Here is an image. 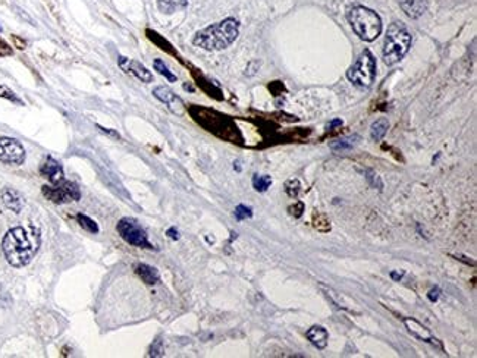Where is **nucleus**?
Segmentation results:
<instances>
[{"label":"nucleus","instance_id":"6","mask_svg":"<svg viewBox=\"0 0 477 358\" xmlns=\"http://www.w3.org/2000/svg\"><path fill=\"white\" fill-rule=\"evenodd\" d=\"M43 195L54 204H66L72 201H78L81 198V191L75 182L63 179L59 184H53V187L44 185Z\"/></svg>","mask_w":477,"mask_h":358},{"label":"nucleus","instance_id":"25","mask_svg":"<svg viewBox=\"0 0 477 358\" xmlns=\"http://www.w3.org/2000/svg\"><path fill=\"white\" fill-rule=\"evenodd\" d=\"M300 182L297 181V179H291L287 182V185H285V191H287V194L292 197V198H295L297 195H298V192H300Z\"/></svg>","mask_w":477,"mask_h":358},{"label":"nucleus","instance_id":"27","mask_svg":"<svg viewBox=\"0 0 477 358\" xmlns=\"http://www.w3.org/2000/svg\"><path fill=\"white\" fill-rule=\"evenodd\" d=\"M367 175H369V176H367V179L370 181V184H372L373 187H376V184H377V187L382 188V182L379 181V178H377V175H375V173H372V172H367Z\"/></svg>","mask_w":477,"mask_h":358},{"label":"nucleus","instance_id":"3","mask_svg":"<svg viewBox=\"0 0 477 358\" xmlns=\"http://www.w3.org/2000/svg\"><path fill=\"white\" fill-rule=\"evenodd\" d=\"M411 47V34L402 22H392L383 44V62L392 66L404 59Z\"/></svg>","mask_w":477,"mask_h":358},{"label":"nucleus","instance_id":"5","mask_svg":"<svg viewBox=\"0 0 477 358\" xmlns=\"http://www.w3.org/2000/svg\"><path fill=\"white\" fill-rule=\"evenodd\" d=\"M347 78L354 86L370 87L376 78V60L375 56L369 50H364L358 59L351 65V68L347 70Z\"/></svg>","mask_w":477,"mask_h":358},{"label":"nucleus","instance_id":"33","mask_svg":"<svg viewBox=\"0 0 477 358\" xmlns=\"http://www.w3.org/2000/svg\"><path fill=\"white\" fill-rule=\"evenodd\" d=\"M342 125V120H332L330 123H329V128H335V126H341Z\"/></svg>","mask_w":477,"mask_h":358},{"label":"nucleus","instance_id":"26","mask_svg":"<svg viewBox=\"0 0 477 358\" xmlns=\"http://www.w3.org/2000/svg\"><path fill=\"white\" fill-rule=\"evenodd\" d=\"M163 354V349H162V341L160 339H156L154 343L150 348V355L152 357H160Z\"/></svg>","mask_w":477,"mask_h":358},{"label":"nucleus","instance_id":"8","mask_svg":"<svg viewBox=\"0 0 477 358\" xmlns=\"http://www.w3.org/2000/svg\"><path fill=\"white\" fill-rule=\"evenodd\" d=\"M25 160V150L22 144L9 136L0 138V162L6 165H22Z\"/></svg>","mask_w":477,"mask_h":358},{"label":"nucleus","instance_id":"32","mask_svg":"<svg viewBox=\"0 0 477 358\" xmlns=\"http://www.w3.org/2000/svg\"><path fill=\"white\" fill-rule=\"evenodd\" d=\"M391 277L393 280H401L402 279V273H396V272H392L391 273Z\"/></svg>","mask_w":477,"mask_h":358},{"label":"nucleus","instance_id":"28","mask_svg":"<svg viewBox=\"0 0 477 358\" xmlns=\"http://www.w3.org/2000/svg\"><path fill=\"white\" fill-rule=\"evenodd\" d=\"M439 294H441V290L439 288H435V290H432L429 292V300L430 301H438V298H439Z\"/></svg>","mask_w":477,"mask_h":358},{"label":"nucleus","instance_id":"11","mask_svg":"<svg viewBox=\"0 0 477 358\" xmlns=\"http://www.w3.org/2000/svg\"><path fill=\"white\" fill-rule=\"evenodd\" d=\"M404 324L407 326L408 332L417 339L423 342H430V343H435L436 339L432 336V333L429 332V329H426L423 324H420L417 320L414 319H404Z\"/></svg>","mask_w":477,"mask_h":358},{"label":"nucleus","instance_id":"7","mask_svg":"<svg viewBox=\"0 0 477 358\" xmlns=\"http://www.w3.org/2000/svg\"><path fill=\"white\" fill-rule=\"evenodd\" d=\"M118 232L128 244L140 247V248H153L150 241L147 238V232L144 228L132 218H123L118 222Z\"/></svg>","mask_w":477,"mask_h":358},{"label":"nucleus","instance_id":"9","mask_svg":"<svg viewBox=\"0 0 477 358\" xmlns=\"http://www.w3.org/2000/svg\"><path fill=\"white\" fill-rule=\"evenodd\" d=\"M118 65H119V68L122 69V70H125V72H128V74H132L134 77H137V78H138L140 81H143V83H150V81H153L152 72L146 68V66H143L140 62H137V60H131V59H128V57L119 56Z\"/></svg>","mask_w":477,"mask_h":358},{"label":"nucleus","instance_id":"19","mask_svg":"<svg viewBox=\"0 0 477 358\" xmlns=\"http://www.w3.org/2000/svg\"><path fill=\"white\" fill-rule=\"evenodd\" d=\"M356 139H358L357 135L354 136H347V138H341V139H335L330 142V149L335 150V152H344V150H350L354 144H356Z\"/></svg>","mask_w":477,"mask_h":358},{"label":"nucleus","instance_id":"23","mask_svg":"<svg viewBox=\"0 0 477 358\" xmlns=\"http://www.w3.org/2000/svg\"><path fill=\"white\" fill-rule=\"evenodd\" d=\"M253 216V210L250 207L244 204L237 205L235 208V219L237 221H244V219H250Z\"/></svg>","mask_w":477,"mask_h":358},{"label":"nucleus","instance_id":"20","mask_svg":"<svg viewBox=\"0 0 477 358\" xmlns=\"http://www.w3.org/2000/svg\"><path fill=\"white\" fill-rule=\"evenodd\" d=\"M272 185V178L269 175H254L253 176V187L258 192H266Z\"/></svg>","mask_w":477,"mask_h":358},{"label":"nucleus","instance_id":"4","mask_svg":"<svg viewBox=\"0 0 477 358\" xmlns=\"http://www.w3.org/2000/svg\"><path fill=\"white\" fill-rule=\"evenodd\" d=\"M347 18L353 31L364 41H373L382 33L380 17L366 6H353L348 11Z\"/></svg>","mask_w":477,"mask_h":358},{"label":"nucleus","instance_id":"30","mask_svg":"<svg viewBox=\"0 0 477 358\" xmlns=\"http://www.w3.org/2000/svg\"><path fill=\"white\" fill-rule=\"evenodd\" d=\"M99 129H100V132H104V134H107L109 136H115L116 139H119L120 136L119 134L116 132V131H110V129H107V128H103V126H97Z\"/></svg>","mask_w":477,"mask_h":358},{"label":"nucleus","instance_id":"16","mask_svg":"<svg viewBox=\"0 0 477 358\" xmlns=\"http://www.w3.org/2000/svg\"><path fill=\"white\" fill-rule=\"evenodd\" d=\"M153 94L154 97L157 99V100H160V102L166 103L169 107H171V110H173L175 113H176V107H175V103H182L179 100V97H176L175 96V93L171 91L168 87H156L153 90Z\"/></svg>","mask_w":477,"mask_h":358},{"label":"nucleus","instance_id":"14","mask_svg":"<svg viewBox=\"0 0 477 358\" xmlns=\"http://www.w3.org/2000/svg\"><path fill=\"white\" fill-rule=\"evenodd\" d=\"M2 201L14 213H19L22 210V205H24V200L19 195V192H17L15 189H11V188H5L2 191Z\"/></svg>","mask_w":477,"mask_h":358},{"label":"nucleus","instance_id":"1","mask_svg":"<svg viewBox=\"0 0 477 358\" xmlns=\"http://www.w3.org/2000/svg\"><path fill=\"white\" fill-rule=\"evenodd\" d=\"M40 248V231L35 226L28 229L17 226L9 229L2 239V251L12 267H24Z\"/></svg>","mask_w":477,"mask_h":358},{"label":"nucleus","instance_id":"2","mask_svg":"<svg viewBox=\"0 0 477 358\" xmlns=\"http://www.w3.org/2000/svg\"><path fill=\"white\" fill-rule=\"evenodd\" d=\"M239 34V22L235 18H226L200 30L192 38V44L209 51L223 50L229 47Z\"/></svg>","mask_w":477,"mask_h":358},{"label":"nucleus","instance_id":"24","mask_svg":"<svg viewBox=\"0 0 477 358\" xmlns=\"http://www.w3.org/2000/svg\"><path fill=\"white\" fill-rule=\"evenodd\" d=\"M0 97H3V99H8L9 102L12 103H18V104H24V103L21 102L19 99H18V96L11 90V88H8V87L5 86H0Z\"/></svg>","mask_w":477,"mask_h":358},{"label":"nucleus","instance_id":"13","mask_svg":"<svg viewBox=\"0 0 477 358\" xmlns=\"http://www.w3.org/2000/svg\"><path fill=\"white\" fill-rule=\"evenodd\" d=\"M307 339L311 342L317 349H324L327 346L329 333L323 326H313L307 330Z\"/></svg>","mask_w":477,"mask_h":358},{"label":"nucleus","instance_id":"15","mask_svg":"<svg viewBox=\"0 0 477 358\" xmlns=\"http://www.w3.org/2000/svg\"><path fill=\"white\" fill-rule=\"evenodd\" d=\"M135 273L146 285H156L160 280V274L157 272V269H154L149 264H144V263L137 264Z\"/></svg>","mask_w":477,"mask_h":358},{"label":"nucleus","instance_id":"22","mask_svg":"<svg viewBox=\"0 0 477 358\" xmlns=\"http://www.w3.org/2000/svg\"><path fill=\"white\" fill-rule=\"evenodd\" d=\"M77 221L81 225V228L86 229L87 232H91V234H97V232H99L97 223L94 222L93 219H90L86 214H77Z\"/></svg>","mask_w":477,"mask_h":358},{"label":"nucleus","instance_id":"29","mask_svg":"<svg viewBox=\"0 0 477 358\" xmlns=\"http://www.w3.org/2000/svg\"><path fill=\"white\" fill-rule=\"evenodd\" d=\"M295 205H297V207H290V210H297V211L294 213V216H295V218H300V216L303 214L304 205H303V203H297Z\"/></svg>","mask_w":477,"mask_h":358},{"label":"nucleus","instance_id":"12","mask_svg":"<svg viewBox=\"0 0 477 358\" xmlns=\"http://www.w3.org/2000/svg\"><path fill=\"white\" fill-rule=\"evenodd\" d=\"M399 5L411 19L422 17L427 9V0H399Z\"/></svg>","mask_w":477,"mask_h":358},{"label":"nucleus","instance_id":"31","mask_svg":"<svg viewBox=\"0 0 477 358\" xmlns=\"http://www.w3.org/2000/svg\"><path fill=\"white\" fill-rule=\"evenodd\" d=\"M166 234H168V237H169V238H172V239H178V238H179V234H178V231H176V228H169Z\"/></svg>","mask_w":477,"mask_h":358},{"label":"nucleus","instance_id":"10","mask_svg":"<svg viewBox=\"0 0 477 358\" xmlns=\"http://www.w3.org/2000/svg\"><path fill=\"white\" fill-rule=\"evenodd\" d=\"M40 173L44 178H47L51 184H59V182L63 181V168H62V165L57 160H54L53 157H50V156L46 157L44 163L40 168Z\"/></svg>","mask_w":477,"mask_h":358},{"label":"nucleus","instance_id":"21","mask_svg":"<svg viewBox=\"0 0 477 358\" xmlns=\"http://www.w3.org/2000/svg\"><path fill=\"white\" fill-rule=\"evenodd\" d=\"M153 66H154V69H156V70H157V72H159L160 75H163V77H165V78H166L168 81H171V83H175V81L178 80V78H176V75H175V74H172L171 70H169V68H168V66L165 65V62H163V60H160V59H156V60L153 62Z\"/></svg>","mask_w":477,"mask_h":358},{"label":"nucleus","instance_id":"18","mask_svg":"<svg viewBox=\"0 0 477 358\" xmlns=\"http://www.w3.org/2000/svg\"><path fill=\"white\" fill-rule=\"evenodd\" d=\"M388 128H389V122L386 119H377L376 122L372 123V126H370V135L372 138L375 139V141H380L383 136L386 135V132H388Z\"/></svg>","mask_w":477,"mask_h":358},{"label":"nucleus","instance_id":"17","mask_svg":"<svg viewBox=\"0 0 477 358\" xmlns=\"http://www.w3.org/2000/svg\"><path fill=\"white\" fill-rule=\"evenodd\" d=\"M188 0H157V6L163 14H173L187 6Z\"/></svg>","mask_w":477,"mask_h":358}]
</instances>
